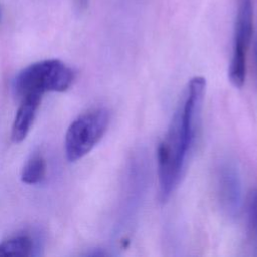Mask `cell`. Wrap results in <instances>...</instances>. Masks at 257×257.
I'll list each match as a JSON object with an SVG mask.
<instances>
[{"label": "cell", "instance_id": "8992f818", "mask_svg": "<svg viewBox=\"0 0 257 257\" xmlns=\"http://www.w3.org/2000/svg\"><path fill=\"white\" fill-rule=\"evenodd\" d=\"M217 195L223 213L229 218H235L242 206V180L239 168L231 159L222 160L216 173Z\"/></svg>", "mask_w": 257, "mask_h": 257}, {"label": "cell", "instance_id": "5b68a950", "mask_svg": "<svg viewBox=\"0 0 257 257\" xmlns=\"http://www.w3.org/2000/svg\"><path fill=\"white\" fill-rule=\"evenodd\" d=\"M253 15L252 0H238L233 52L229 66V79L238 88L243 86L246 79V58L253 35Z\"/></svg>", "mask_w": 257, "mask_h": 257}, {"label": "cell", "instance_id": "6da1fadb", "mask_svg": "<svg viewBox=\"0 0 257 257\" xmlns=\"http://www.w3.org/2000/svg\"><path fill=\"white\" fill-rule=\"evenodd\" d=\"M206 80L202 76L190 79L168 131L159 145L157 153L159 192L162 202H166L177 188L192 151L203 101Z\"/></svg>", "mask_w": 257, "mask_h": 257}, {"label": "cell", "instance_id": "9c48e42d", "mask_svg": "<svg viewBox=\"0 0 257 257\" xmlns=\"http://www.w3.org/2000/svg\"><path fill=\"white\" fill-rule=\"evenodd\" d=\"M46 162L39 153L33 154L25 163L21 171V181L25 184H37L45 176Z\"/></svg>", "mask_w": 257, "mask_h": 257}, {"label": "cell", "instance_id": "ba28073f", "mask_svg": "<svg viewBox=\"0 0 257 257\" xmlns=\"http://www.w3.org/2000/svg\"><path fill=\"white\" fill-rule=\"evenodd\" d=\"M34 242L26 234L12 236L0 243V256H31Z\"/></svg>", "mask_w": 257, "mask_h": 257}, {"label": "cell", "instance_id": "277c9868", "mask_svg": "<svg viewBox=\"0 0 257 257\" xmlns=\"http://www.w3.org/2000/svg\"><path fill=\"white\" fill-rule=\"evenodd\" d=\"M149 164L145 152L138 151L132 155L125 173L121 207L122 232H131L139 215L149 183Z\"/></svg>", "mask_w": 257, "mask_h": 257}, {"label": "cell", "instance_id": "8fae6325", "mask_svg": "<svg viewBox=\"0 0 257 257\" xmlns=\"http://www.w3.org/2000/svg\"><path fill=\"white\" fill-rule=\"evenodd\" d=\"M254 53H255V63H256V70H257V36L255 39V47H254Z\"/></svg>", "mask_w": 257, "mask_h": 257}, {"label": "cell", "instance_id": "7a4b0ae2", "mask_svg": "<svg viewBox=\"0 0 257 257\" xmlns=\"http://www.w3.org/2000/svg\"><path fill=\"white\" fill-rule=\"evenodd\" d=\"M74 80V72L59 59H45L23 68L15 77L13 88L18 98L42 96L45 92H63Z\"/></svg>", "mask_w": 257, "mask_h": 257}, {"label": "cell", "instance_id": "3957f363", "mask_svg": "<svg viewBox=\"0 0 257 257\" xmlns=\"http://www.w3.org/2000/svg\"><path fill=\"white\" fill-rule=\"evenodd\" d=\"M109 123V113L103 107L89 109L78 115L65 134V155L75 162L88 154L101 140Z\"/></svg>", "mask_w": 257, "mask_h": 257}, {"label": "cell", "instance_id": "30bf717a", "mask_svg": "<svg viewBox=\"0 0 257 257\" xmlns=\"http://www.w3.org/2000/svg\"><path fill=\"white\" fill-rule=\"evenodd\" d=\"M247 236L253 254L257 256V189L253 190L247 201Z\"/></svg>", "mask_w": 257, "mask_h": 257}, {"label": "cell", "instance_id": "52a82bcc", "mask_svg": "<svg viewBox=\"0 0 257 257\" xmlns=\"http://www.w3.org/2000/svg\"><path fill=\"white\" fill-rule=\"evenodd\" d=\"M41 97L40 95H29L20 98V104L11 127V140L14 143L22 142L28 135L40 105Z\"/></svg>", "mask_w": 257, "mask_h": 257}]
</instances>
